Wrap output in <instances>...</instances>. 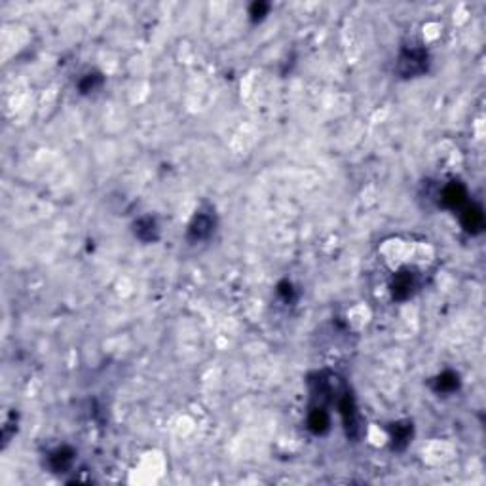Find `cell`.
Segmentation results:
<instances>
[{
	"mask_svg": "<svg viewBox=\"0 0 486 486\" xmlns=\"http://www.w3.org/2000/svg\"><path fill=\"white\" fill-rule=\"evenodd\" d=\"M430 69V53L422 46H404L397 57V75L401 78H416Z\"/></svg>",
	"mask_w": 486,
	"mask_h": 486,
	"instance_id": "cell-1",
	"label": "cell"
},
{
	"mask_svg": "<svg viewBox=\"0 0 486 486\" xmlns=\"http://www.w3.org/2000/svg\"><path fill=\"white\" fill-rule=\"evenodd\" d=\"M338 411H340L342 423H344V430H346V435L350 439L357 441L363 433V428H361V416L359 411H357V404H355V399L352 393L344 390V392L338 395Z\"/></svg>",
	"mask_w": 486,
	"mask_h": 486,
	"instance_id": "cell-2",
	"label": "cell"
},
{
	"mask_svg": "<svg viewBox=\"0 0 486 486\" xmlns=\"http://www.w3.org/2000/svg\"><path fill=\"white\" fill-rule=\"evenodd\" d=\"M215 226L217 219L215 215H211V211H198L196 215L192 217V221L188 222L186 240L190 243H200V241L209 240L215 232Z\"/></svg>",
	"mask_w": 486,
	"mask_h": 486,
	"instance_id": "cell-3",
	"label": "cell"
},
{
	"mask_svg": "<svg viewBox=\"0 0 486 486\" xmlns=\"http://www.w3.org/2000/svg\"><path fill=\"white\" fill-rule=\"evenodd\" d=\"M418 287L416 274L411 270V268H403L399 270L395 276L390 281V293H392L393 300H399L403 302L407 298H411L414 295V290Z\"/></svg>",
	"mask_w": 486,
	"mask_h": 486,
	"instance_id": "cell-4",
	"label": "cell"
},
{
	"mask_svg": "<svg viewBox=\"0 0 486 486\" xmlns=\"http://www.w3.org/2000/svg\"><path fill=\"white\" fill-rule=\"evenodd\" d=\"M439 203L445 209H463L468 205V188L463 186L460 181H452V183L445 184L439 190Z\"/></svg>",
	"mask_w": 486,
	"mask_h": 486,
	"instance_id": "cell-5",
	"label": "cell"
},
{
	"mask_svg": "<svg viewBox=\"0 0 486 486\" xmlns=\"http://www.w3.org/2000/svg\"><path fill=\"white\" fill-rule=\"evenodd\" d=\"M390 442H392V449L401 452L404 450L412 441V435H414V426H412L411 420H399V422L390 423Z\"/></svg>",
	"mask_w": 486,
	"mask_h": 486,
	"instance_id": "cell-6",
	"label": "cell"
},
{
	"mask_svg": "<svg viewBox=\"0 0 486 486\" xmlns=\"http://www.w3.org/2000/svg\"><path fill=\"white\" fill-rule=\"evenodd\" d=\"M461 226L471 236H479L485 230V211L477 203H468L461 209Z\"/></svg>",
	"mask_w": 486,
	"mask_h": 486,
	"instance_id": "cell-7",
	"label": "cell"
},
{
	"mask_svg": "<svg viewBox=\"0 0 486 486\" xmlns=\"http://www.w3.org/2000/svg\"><path fill=\"white\" fill-rule=\"evenodd\" d=\"M133 234L143 243H156L160 240V224L151 215L139 217L133 222Z\"/></svg>",
	"mask_w": 486,
	"mask_h": 486,
	"instance_id": "cell-8",
	"label": "cell"
},
{
	"mask_svg": "<svg viewBox=\"0 0 486 486\" xmlns=\"http://www.w3.org/2000/svg\"><path fill=\"white\" fill-rule=\"evenodd\" d=\"M76 452L70 447H57L48 456V463L53 473H67L75 463Z\"/></svg>",
	"mask_w": 486,
	"mask_h": 486,
	"instance_id": "cell-9",
	"label": "cell"
},
{
	"mask_svg": "<svg viewBox=\"0 0 486 486\" xmlns=\"http://www.w3.org/2000/svg\"><path fill=\"white\" fill-rule=\"evenodd\" d=\"M308 430L314 435H325L331 430V416H328L327 407L312 404L308 412Z\"/></svg>",
	"mask_w": 486,
	"mask_h": 486,
	"instance_id": "cell-10",
	"label": "cell"
},
{
	"mask_svg": "<svg viewBox=\"0 0 486 486\" xmlns=\"http://www.w3.org/2000/svg\"><path fill=\"white\" fill-rule=\"evenodd\" d=\"M433 392L441 393V395H449V393H454L460 390V376L454 373V371H445L439 376L433 378Z\"/></svg>",
	"mask_w": 486,
	"mask_h": 486,
	"instance_id": "cell-11",
	"label": "cell"
},
{
	"mask_svg": "<svg viewBox=\"0 0 486 486\" xmlns=\"http://www.w3.org/2000/svg\"><path fill=\"white\" fill-rule=\"evenodd\" d=\"M105 84V76L101 72H88L78 80V91L82 95H91L95 91H99Z\"/></svg>",
	"mask_w": 486,
	"mask_h": 486,
	"instance_id": "cell-12",
	"label": "cell"
},
{
	"mask_svg": "<svg viewBox=\"0 0 486 486\" xmlns=\"http://www.w3.org/2000/svg\"><path fill=\"white\" fill-rule=\"evenodd\" d=\"M278 297L283 300L285 304H293L295 300H297V290H295V287H293V283L290 281H279L278 283Z\"/></svg>",
	"mask_w": 486,
	"mask_h": 486,
	"instance_id": "cell-13",
	"label": "cell"
},
{
	"mask_svg": "<svg viewBox=\"0 0 486 486\" xmlns=\"http://www.w3.org/2000/svg\"><path fill=\"white\" fill-rule=\"evenodd\" d=\"M268 12H270V4L268 2H264V0H257V2H252L251 8H249V15H251V21H262V19L268 15Z\"/></svg>",
	"mask_w": 486,
	"mask_h": 486,
	"instance_id": "cell-14",
	"label": "cell"
}]
</instances>
